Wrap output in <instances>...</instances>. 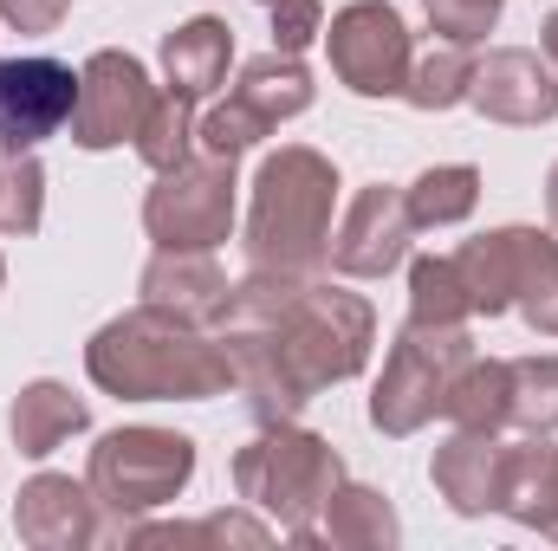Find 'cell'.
I'll list each match as a JSON object with an SVG mask.
<instances>
[{
  "instance_id": "1",
  "label": "cell",
  "mask_w": 558,
  "mask_h": 551,
  "mask_svg": "<svg viewBox=\"0 0 558 551\" xmlns=\"http://www.w3.org/2000/svg\"><path fill=\"white\" fill-rule=\"evenodd\" d=\"M215 338L247 409L260 421H292L318 390L364 377L377 351V311L364 292L318 273H247L228 292Z\"/></svg>"
},
{
  "instance_id": "2",
  "label": "cell",
  "mask_w": 558,
  "mask_h": 551,
  "mask_svg": "<svg viewBox=\"0 0 558 551\" xmlns=\"http://www.w3.org/2000/svg\"><path fill=\"white\" fill-rule=\"evenodd\" d=\"M85 377L118 403H208L234 390V364L208 325L175 311H118L85 344Z\"/></svg>"
},
{
  "instance_id": "3",
  "label": "cell",
  "mask_w": 558,
  "mask_h": 551,
  "mask_svg": "<svg viewBox=\"0 0 558 551\" xmlns=\"http://www.w3.org/2000/svg\"><path fill=\"white\" fill-rule=\"evenodd\" d=\"M338 215V169L312 143H279L260 156L254 208H247V260L254 273H325Z\"/></svg>"
},
{
  "instance_id": "4",
  "label": "cell",
  "mask_w": 558,
  "mask_h": 551,
  "mask_svg": "<svg viewBox=\"0 0 558 551\" xmlns=\"http://www.w3.org/2000/svg\"><path fill=\"white\" fill-rule=\"evenodd\" d=\"M338 480H344V454L299 421H260V434L234 454V493L254 513H267L286 539H305L318 526Z\"/></svg>"
},
{
  "instance_id": "5",
  "label": "cell",
  "mask_w": 558,
  "mask_h": 551,
  "mask_svg": "<svg viewBox=\"0 0 558 551\" xmlns=\"http://www.w3.org/2000/svg\"><path fill=\"white\" fill-rule=\"evenodd\" d=\"M85 480H92L98 506H105L118 526L149 519V513H162V506H175V500L189 493V480H195V441L175 434V428H149V421L111 428V434H98ZM118 526H111V532H118Z\"/></svg>"
},
{
  "instance_id": "6",
  "label": "cell",
  "mask_w": 558,
  "mask_h": 551,
  "mask_svg": "<svg viewBox=\"0 0 558 551\" xmlns=\"http://www.w3.org/2000/svg\"><path fill=\"white\" fill-rule=\"evenodd\" d=\"M468 357H474L468 325H416V318H410V325L397 331L390 357H384L377 390H371V428L390 434V441L428 428V421L441 415V403H448L454 377L468 370Z\"/></svg>"
},
{
  "instance_id": "7",
  "label": "cell",
  "mask_w": 558,
  "mask_h": 551,
  "mask_svg": "<svg viewBox=\"0 0 558 551\" xmlns=\"http://www.w3.org/2000/svg\"><path fill=\"white\" fill-rule=\"evenodd\" d=\"M234 156H182L175 169L156 175V188L143 195V234L156 247H175V254H215L228 234H234Z\"/></svg>"
},
{
  "instance_id": "8",
  "label": "cell",
  "mask_w": 558,
  "mask_h": 551,
  "mask_svg": "<svg viewBox=\"0 0 558 551\" xmlns=\"http://www.w3.org/2000/svg\"><path fill=\"white\" fill-rule=\"evenodd\" d=\"M325 52L344 91L357 98H403L410 65H416V39L403 26V13L390 0H351L331 13L325 26Z\"/></svg>"
},
{
  "instance_id": "9",
  "label": "cell",
  "mask_w": 558,
  "mask_h": 551,
  "mask_svg": "<svg viewBox=\"0 0 558 551\" xmlns=\"http://www.w3.org/2000/svg\"><path fill=\"white\" fill-rule=\"evenodd\" d=\"M156 105V85L143 72L137 52H92L78 65V111H72V143L78 149H118V143H137L143 118Z\"/></svg>"
},
{
  "instance_id": "10",
  "label": "cell",
  "mask_w": 558,
  "mask_h": 551,
  "mask_svg": "<svg viewBox=\"0 0 558 551\" xmlns=\"http://www.w3.org/2000/svg\"><path fill=\"white\" fill-rule=\"evenodd\" d=\"M78 111V72L46 52L0 59V149H39L46 137L72 131Z\"/></svg>"
},
{
  "instance_id": "11",
  "label": "cell",
  "mask_w": 558,
  "mask_h": 551,
  "mask_svg": "<svg viewBox=\"0 0 558 551\" xmlns=\"http://www.w3.org/2000/svg\"><path fill=\"white\" fill-rule=\"evenodd\" d=\"M410 241H416V221H410L403 188L371 182V188H357V201L331 228V260L325 267L344 279H384L410 260Z\"/></svg>"
},
{
  "instance_id": "12",
  "label": "cell",
  "mask_w": 558,
  "mask_h": 551,
  "mask_svg": "<svg viewBox=\"0 0 558 551\" xmlns=\"http://www.w3.org/2000/svg\"><path fill=\"white\" fill-rule=\"evenodd\" d=\"M468 105L487 118V124H507V131H539L558 118V72L546 52H526V46H494L481 65H474V91Z\"/></svg>"
},
{
  "instance_id": "13",
  "label": "cell",
  "mask_w": 558,
  "mask_h": 551,
  "mask_svg": "<svg viewBox=\"0 0 558 551\" xmlns=\"http://www.w3.org/2000/svg\"><path fill=\"white\" fill-rule=\"evenodd\" d=\"M98 493L92 480H72V474H33L13 500V532L20 546L33 551H85L105 539V519H98Z\"/></svg>"
},
{
  "instance_id": "14",
  "label": "cell",
  "mask_w": 558,
  "mask_h": 551,
  "mask_svg": "<svg viewBox=\"0 0 558 551\" xmlns=\"http://www.w3.org/2000/svg\"><path fill=\"white\" fill-rule=\"evenodd\" d=\"M500 474H507V441L494 428H454L435 461H428V480L435 493L448 500V513L461 519H487L500 513Z\"/></svg>"
},
{
  "instance_id": "15",
  "label": "cell",
  "mask_w": 558,
  "mask_h": 551,
  "mask_svg": "<svg viewBox=\"0 0 558 551\" xmlns=\"http://www.w3.org/2000/svg\"><path fill=\"white\" fill-rule=\"evenodd\" d=\"M143 305H156V311H175V318H189V325H208L215 331V318H221V305H228V273L215 267V254H175V247H156L149 254V267L137 279Z\"/></svg>"
},
{
  "instance_id": "16",
  "label": "cell",
  "mask_w": 558,
  "mask_h": 551,
  "mask_svg": "<svg viewBox=\"0 0 558 551\" xmlns=\"http://www.w3.org/2000/svg\"><path fill=\"white\" fill-rule=\"evenodd\" d=\"M228 65H234V26L228 20L195 13L175 33H162V78H169V91H182V98L202 105V98L221 91Z\"/></svg>"
},
{
  "instance_id": "17",
  "label": "cell",
  "mask_w": 558,
  "mask_h": 551,
  "mask_svg": "<svg viewBox=\"0 0 558 551\" xmlns=\"http://www.w3.org/2000/svg\"><path fill=\"white\" fill-rule=\"evenodd\" d=\"M403 539V519H397V506L377 493V487H364V480H338V493L325 500V513H318V526L305 532V539H292V546H338V551H390Z\"/></svg>"
},
{
  "instance_id": "18",
  "label": "cell",
  "mask_w": 558,
  "mask_h": 551,
  "mask_svg": "<svg viewBox=\"0 0 558 551\" xmlns=\"http://www.w3.org/2000/svg\"><path fill=\"white\" fill-rule=\"evenodd\" d=\"M85 428H92V403L72 396V390L52 383V377H33V383L13 396V409H7V434H13V448H20L26 461H46L52 448H65V441L85 434Z\"/></svg>"
},
{
  "instance_id": "19",
  "label": "cell",
  "mask_w": 558,
  "mask_h": 551,
  "mask_svg": "<svg viewBox=\"0 0 558 551\" xmlns=\"http://www.w3.org/2000/svg\"><path fill=\"white\" fill-rule=\"evenodd\" d=\"M500 513L526 532L558 539V448L546 434L507 448V474H500Z\"/></svg>"
},
{
  "instance_id": "20",
  "label": "cell",
  "mask_w": 558,
  "mask_h": 551,
  "mask_svg": "<svg viewBox=\"0 0 558 551\" xmlns=\"http://www.w3.org/2000/svg\"><path fill=\"white\" fill-rule=\"evenodd\" d=\"M228 98H241L254 118H267V124H286V118H305L312 111V98H318V85H312V72H305V59H292V52H260V59H247L241 65V78H234V91Z\"/></svg>"
},
{
  "instance_id": "21",
  "label": "cell",
  "mask_w": 558,
  "mask_h": 551,
  "mask_svg": "<svg viewBox=\"0 0 558 551\" xmlns=\"http://www.w3.org/2000/svg\"><path fill=\"white\" fill-rule=\"evenodd\" d=\"M454 267L461 285L474 298V318H500L513 311V279H520V228H494V234H474L454 247Z\"/></svg>"
},
{
  "instance_id": "22",
  "label": "cell",
  "mask_w": 558,
  "mask_h": 551,
  "mask_svg": "<svg viewBox=\"0 0 558 551\" xmlns=\"http://www.w3.org/2000/svg\"><path fill=\"white\" fill-rule=\"evenodd\" d=\"M403 201H410L416 234L422 228H461L481 208V169L474 162H435V169H422L416 182L403 188Z\"/></svg>"
},
{
  "instance_id": "23",
  "label": "cell",
  "mask_w": 558,
  "mask_h": 551,
  "mask_svg": "<svg viewBox=\"0 0 558 551\" xmlns=\"http://www.w3.org/2000/svg\"><path fill=\"white\" fill-rule=\"evenodd\" d=\"M507 409H513V370L500 364V357H468V370L454 377V390H448V403L441 415L454 421V428H507Z\"/></svg>"
},
{
  "instance_id": "24",
  "label": "cell",
  "mask_w": 558,
  "mask_h": 551,
  "mask_svg": "<svg viewBox=\"0 0 558 551\" xmlns=\"http://www.w3.org/2000/svg\"><path fill=\"white\" fill-rule=\"evenodd\" d=\"M513 311H520L539 338H558V234L520 228V279H513Z\"/></svg>"
},
{
  "instance_id": "25",
  "label": "cell",
  "mask_w": 558,
  "mask_h": 551,
  "mask_svg": "<svg viewBox=\"0 0 558 551\" xmlns=\"http://www.w3.org/2000/svg\"><path fill=\"white\" fill-rule=\"evenodd\" d=\"M410 318L416 325H468L474 318V298L461 285L454 254H422L410 267Z\"/></svg>"
},
{
  "instance_id": "26",
  "label": "cell",
  "mask_w": 558,
  "mask_h": 551,
  "mask_svg": "<svg viewBox=\"0 0 558 551\" xmlns=\"http://www.w3.org/2000/svg\"><path fill=\"white\" fill-rule=\"evenodd\" d=\"M131 149H137L156 175H162V169H175L182 156H195V98H182V91H169V85H162Z\"/></svg>"
},
{
  "instance_id": "27",
  "label": "cell",
  "mask_w": 558,
  "mask_h": 551,
  "mask_svg": "<svg viewBox=\"0 0 558 551\" xmlns=\"http://www.w3.org/2000/svg\"><path fill=\"white\" fill-rule=\"evenodd\" d=\"M474 46H441V52H428L410 65V85H403V98L416 105V111H454V105H468V91H474Z\"/></svg>"
},
{
  "instance_id": "28",
  "label": "cell",
  "mask_w": 558,
  "mask_h": 551,
  "mask_svg": "<svg viewBox=\"0 0 558 551\" xmlns=\"http://www.w3.org/2000/svg\"><path fill=\"white\" fill-rule=\"evenodd\" d=\"M46 221V169L33 149H0V234H39Z\"/></svg>"
},
{
  "instance_id": "29",
  "label": "cell",
  "mask_w": 558,
  "mask_h": 551,
  "mask_svg": "<svg viewBox=\"0 0 558 551\" xmlns=\"http://www.w3.org/2000/svg\"><path fill=\"white\" fill-rule=\"evenodd\" d=\"M513 409L507 428H526V434H558V357H513Z\"/></svg>"
},
{
  "instance_id": "30",
  "label": "cell",
  "mask_w": 558,
  "mask_h": 551,
  "mask_svg": "<svg viewBox=\"0 0 558 551\" xmlns=\"http://www.w3.org/2000/svg\"><path fill=\"white\" fill-rule=\"evenodd\" d=\"M274 137V124L267 118H254L241 98H228V105H215L202 124H195V149H208V156H247V149H260V143Z\"/></svg>"
},
{
  "instance_id": "31",
  "label": "cell",
  "mask_w": 558,
  "mask_h": 551,
  "mask_svg": "<svg viewBox=\"0 0 558 551\" xmlns=\"http://www.w3.org/2000/svg\"><path fill=\"white\" fill-rule=\"evenodd\" d=\"M500 7H507V0H422L428 26H435L448 46H487V33L500 26Z\"/></svg>"
},
{
  "instance_id": "32",
  "label": "cell",
  "mask_w": 558,
  "mask_h": 551,
  "mask_svg": "<svg viewBox=\"0 0 558 551\" xmlns=\"http://www.w3.org/2000/svg\"><path fill=\"white\" fill-rule=\"evenodd\" d=\"M267 20H274V52H305L318 33H325V0H260Z\"/></svg>"
},
{
  "instance_id": "33",
  "label": "cell",
  "mask_w": 558,
  "mask_h": 551,
  "mask_svg": "<svg viewBox=\"0 0 558 551\" xmlns=\"http://www.w3.org/2000/svg\"><path fill=\"white\" fill-rule=\"evenodd\" d=\"M65 7H72V0H0V20H7L13 33H59Z\"/></svg>"
},
{
  "instance_id": "34",
  "label": "cell",
  "mask_w": 558,
  "mask_h": 551,
  "mask_svg": "<svg viewBox=\"0 0 558 551\" xmlns=\"http://www.w3.org/2000/svg\"><path fill=\"white\" fill-rule=\"evenodd\" d=\"M539 52L553 59V72H558V7L546 13V26H539Z\"/></svg>"
},
{
  "instance_id": "35",
  "label": "cell",
  "mask_w": 558,
  "mask_h": 551,
  "mask_svg": "<svg viewBox=\"0 0 558 551\" xmlns=\"http://www.w3.org/2000/svg\"><path fill=\"white\" fill-rule=\"evenodd\" d=\"M546 215H553V234H558V162H553V175H546Z\"/></svg>"
},
{
  "instance_id": "36",
  "label": "cell",
  "mask_w": 558,
  "mask_h": 551,
  "mask_svg": "<svg viewBox=\"0 0 558 551\" xmlns=\"http://www.w3.org/2000/svg\"><path fill=\"white\" fill-rule=\"evenodd\" d=\"M0 292H7V260H0Z\"/></svg>"
}]
</instances>
